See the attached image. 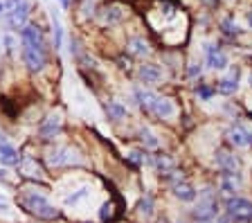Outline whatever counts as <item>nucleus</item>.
Masks as SVG:
<instances>
[{"instance_id": "1", "label": "nucleus", "mask_w": 252, "mask_h": 223, "mask_svg": "<svg viewBox=\"0 0 252 223\" xmlns=\"http://www.w3.org/2000/svg\"><path fill=\"white\" fill-rule=\"evenodd\" d=\"M18 205H21L25 212L34 214V217H38V219H45V221H52V219L59 217L57 207L47 201L43 194H38V191H23L21 196H18Z\"/></svg>"}, {"instance_id": "2", "label": "nucleus", "mask_w": 252, "mask_h": 223, "mask_svg": "<svg viewBox=\"0 0 252 223\" xmlns=\"http://www.w3.org/2000/svg\"><path fill=\"white\" fill-rule=\"evenodd\" d=\"M227 217L234 223H250L252 221V203L246 198H230L227 201Z\"/></svg>"}, {"instance_id": "3", "label": "nucleus", "mask_w": 252, "mask_h": 223, "mask_svg": "<svg viewBox=\"0 0 252 223\" xmlns=\"http://www.w3.org/2000/svg\"><path fill=\"white\" fill-rule=\"evenodd\" d=\"M219 212V205H216V198L212 194V190H203L198 198V205L194 207V219H214Z\"/></svg>"}, {"instance_id": "4", "label": "nucleus", "mask_w": 252, "mask_h": 223, "mask_svg": "<svg viewBox=\"0 0 252 223\" xmlns=\"http://www.w3.org/2000/svg\"><path fill=\"white\" fill-rule=\"evenodd\" d=\"M23 61H25L30 72H41L47 64V52L36 50V48H30V45H23Z\"/></svg>"}, {"instance_id": "5", "label": "nucleus", "mask_w": 252, "mask_h": 223, "mask_svg": "<svg viewBox=\"0 0 252 223\" xmlns=\"http://www.w3.org/2000/svg\"><path fill=\"white\" fill-rule=\"evenodd\" d=\"M50 165L52 167H63V165H72V162H79V154L72 151V147H54L47 156Z\"/></svg>"}, {"instance_id": "6", "label": "nucleus", "mask_w": 252, "mask_h": 223, "mask_svg": "<svg viewBox=\"0 0 252 223\" xmlns=\"http://www.w3.org/2000/svg\"><path fill=\"white\" fill-rule=\"evenodd\" d=\"M27 16H30V5H27V0H21V2L7 14L5 23L11 27V30L18 32V30H23V27L27 25Z\"/></svg>"}, {"instance_id": "7", "label": "nucleus", "mask_w": 252, "mask_h": 223, "mask_svg": "<svg viewBox=\"0 0 252 223\" xmlns=\"http://www.w3.org/2000/svg\"><path fill=\"white\" fill-rule=\"evenodd\" d=\"M21 41L23 45H30V48H36V50H43V52H47L45 50V38H43V32L38 25H25L21 30Z\"/></svg>"}, {"instance_id": "8", "label": "nucleus", "mask_w": 252, "mask_h": 223, "mask_svg": "<svg viewBox=\"0 0 252 223\" xmlns=\"http://www.w3.org/2000/svg\"><path fill=\"white\" fill-rule=\"evenodd\" d=\"M214 162L216 167H219L223 174H239V158H236L234 154H230L227 149H219L214 156Z\"/></svg>"}, {"instance_id": "9", "label": "nucleus", "mask_w": 252, "mask_h": 223, "mask_svg": "<svg viewBox=\"0 0 252 223\" xmlns=\"http://www.w3.org/2000/svg\"><path fill=\"white\" fill-rule=\"evenodd\" d=\"M0 165L5 167H18L21 165V154L16 151L14 144H9V140L0 133Z\"/></svg>"}, {"instance_id": "10", "label": "nucleus", "mask_w": 252, "mask_h": 223, "mask_svg": "<svg viewBox=\"0 0 252 223\" xmlns=\"http://www.w3.org/2000/svg\"><path fill=\"white\" fill-rule=\"evenodd\" d=\"M61 128H63L61 117H59V115H50V117H45V120L41 122L38 135H41V140H52V138H57L59 133H61Z\"/></svg>"}, {"instance_id": "11", "label": "nucleus", "mask_w": 252, "mask_h": 223, "mask_svg": "<svg viewBox=\"0 0 252 223\" xmlns=\"http://www.w3.org/2000/svg\"><path fill=\"white\" fill-rule=\"evenodd\" d=\"M205 54H207V68H212V70L227 68V57L220 48H216V45H207Z\"/></svg>"}, {"instance_id": "12", "label": "nucleus", "mask_w": 252, "mask_h": 223, "mask_svg": "<svg viewBox=\"0 0 252 223\" xmlns=\"http://www.w3.org/2000/svg\"><path fill=\"white\" fill-rule=\"evenodd\" d=\"M97 16H99V21L104 23V25H115V23H120L122 18H124V9H122L120 5H106Z\"/></svg>"}, {"instance_id": "13", "label": "nucleus", "mask_w": 252, "mask_h": 223, "mask_svg": "<svg viewBox=\"0 0 252 223\" xmlns=\"http://www.w3.org/2000/svg\"><path fill=\"white\" fill-rule=\"evenodd\" d=\"M149 113H153V115H158V117H162V120H167V117H171L173 113H176V108H173V104L167 99V97H158V95H156V99H153L151 111H149Z\"/></svg>"}, {"instance_id": "14", "label": "nucleus", "mask_w": 252, "mask_h": 223, "mask_svg": "<svg viewBox=\"0 0 252 223\" xmlns=\"http://www.w3.org/2000/svg\"><path fill=\"white\" fill-rule=\"evenodd\" d=\"M227 140H230L234 147H248V144H252V133H248L243 127H232L230 131H227Z\"/></svg>"}, {"instance_id": "15", "label": "nucleus", "mask_w": 252, "mask_h": 223, "mask_svg": "<svg viewBox=\"0 0 252 223\" xmlns=\"http://www.w3.org/2000/svg\"><path fill=\"white\" fill-rule=\"evenodd\" d=\"M173 194H176V198H180V201H185V203L196 201V196H198V191L194 190V185H189V183H185V181L173 183Z\"/></svg>"}, {"instance_id": "16", "label": "nucleus", "mask_w": 252, "mask_h": 223, "mask_svg": "<svg viewBox=\"0 0 252 223\" xmlns=\"http://www.w3.org/2000/svg\"><path fill=\"white\" fill-rule=\"evenodd\" d=\"M140 79L144 84H158V81L162 79V70L156 64H144V65H140Z\"/></svg>"}, {"instance_id": "17", "label": "nucleus", "mask_w": 252, "mask_h": 223, "mask_svg": "<svg viewBox=\"0 0 252 223\" xmlns=\"http://www.w3.org/2000/svg\"><path fill=\"white\" fill-rule=\"evenodd\" d=\"M236 88H239V68H232L230 74L219 81V91L223 95H232V93H236Z\"/></svg>"}, {"instance_id": "18", "label": "nucleus", "mask_w": 252, "mask_h": 223, "mask_svg": "<svg viewBox=\"0 0 252 223\" xmlns=\"http://www.w3.org/2000/svg\"><path fill=\"white\" fill-rule=\"evenodd\" d=\"M128 52L135 54V57H147V54L151 52V48H149V43L142 36H133L131 41H128Z\"/></svg>"}, {"instance_id": "19", "label": "nucleus", "mask_w": 252, "mask_h": 223, "mask_svg": "<svg viewBox=\"0 0 252 223\" xmlns=\"http://www.w3.org/2000/svg\"><path fill=\"white\" fill-rule=\"evenodd\" d=\"M239 185H241L239 174H223V178H220V190L225 191V194H234V191H239Z\"/></svg>"}, {"instance_id": "20", "label": "nucleus", "mask_w": 252, "mask_h": 223, "mask_svg": "<svg viewBox=\"0 0 252 223\" xmlns=\"http://www.w3.org/2000/svg\"><path fill=\"white\" fill-rule=\"evenodd\" d=\"M106 113H108L110 120H115V122H120V120H124L126 117V106L122 104V101H108L106 104Z\"/></svg>"}, {"instance_id": "21", "label": "nucleus", "mask_w": 252, "mask_h": 223, "mask_svg": "<svg viewBox=\"0 0 252 223\" xmlns=\"http://www.w3.org/2000/svg\"><path fill=\"white\" fill-rule=\"evenodd\" d=\"M153 165H156V169L160 171V174H167V171L176 169V160H173L171 156H156V158H153Z\"/></svg>"}, {"instance_id": "22", "label": "nucleus", "mask_w": 252, "mask_h": 223, "mask_svg": "<svg viewBox=\"0 0 252 223\" xmlns=\"http://www.w3.org/2000/svg\"><path fill=\"white\" fill-rule=\"evenodd\" d=\"M135 99H137V104H140V108L151 111V104H153V99H156V95H153L151 91H144V88H135Z\"/></svg>"}, {"instance_id": "23", "label": "nucleus", "mask_w": 252, "mask_h": 223, "mask_svg": "<svg viewBox=\"0 0 252 223\" xmlns=\"http://www.w3.org/2000/svg\"><path fill=\"white\" fill-rule=\"evenodd\" d=\"M140 140H142V144H144L147 149H158V147H160V140H158L156 135L149 131V128H142V131H140Z\"/></svg>"}, {"instance_id": "24", "label": "nucleus", "mask_w": 252, "mask_h": 223, "mask_svg": "<svg viewBox=\"0 0 252 223\" xmlns=\"http://www.w3.org/2000/svg\"><path fill=\"white\" fill-rule=\"evenodd\" d=\"M137 210H140V214L144 219H149L151 217V212H153V198H151V194H147V196L140 201V205H137Z\"/></svg>"}, {"instance_id": "25", "label": "nucleus", "mask_w": 252, "mask_h": 223, "mask_svg": "<svg viewBox=\"0 0 252 223\" xmlns=\"http://www.w3.org/2000/svg\"><path fill=\"white\" fill-rule=\"evenodd\" d=\"M52 23H54V50H61V43H63V27L59 23L57 14H52Z\"/></svg>"}, {"instance_id": "26", "label": "nucleus", "mask_w": 252, "mask_h": 223, "mask_svg": "<svg viewBox=\"0 0 252 223\" xmlns=\"http://www.w3.org/2000/svg\"><path fill=\"white\" fill-rule=\"evenodd\" d=\"M220 30H223L227 36H239V34H241L239 25H236V23H232V18H225V21L220 23Z\"/></svg>"}, {"instance_id": "27", "label": "nucleus", "mask_w": 252, "mask_h": 223, "mask_svg": "<svg viewBox=\"0 0 252 223\" xmlns=\"http://www.w3.org/2000/svg\"><path fill=\"white\" fill-rule=\"evenodd\" d=\"M18 2H21V0H0V18L5 21L7 14H9V11L14 9V7L18 5Z\"/></svg>"}, {"instance_id": "28", "label": "nucleus", "mask_w": 252, "mask_h": 223, "mask_svg": "<svg viewBox=\"0 0 252 223\" xmlns=\"http://www.w3.org/2000/svg\"><path fill=\"white\" fill-rule=\"evenodd\" d=\"M86 196H88V187H81L77 194H72V196L65 198V203H68V205H77V203L81 201V198H86Z\"/></svg>"}, {"instance_id": "29", "label": "nucleus", "mask_w": 252, "mask_h": 223, "mask_svg": "<svg viewBox=\"0 0 252 223\" xmlns=\"http://www.w3.org/2000/svg\"><path fill=\"white\" fill-rule=\"evenodd\" d=\"M128 160H131L133 165H144V162H147V154H142V151H131V154H128Z\"/></svg>"}, {"instance_id": "30", "label": "nucleus", "mask_w": 252, "mask_h": 223, "mask_svg": "<svg viewBox=\"0 0 252 223\" xmlns=\"http://www.w3.org/2000/svg\"><path fill=\"white\" fill-rule=\"evenodd\" d=\"M212 93H214V91H212L210 86H200V88H198V95L203 97V99H210V97H212Z\"/></svg>"}, {"instance_id": "31", "label": "nucleus", "mask_w": 252, "mask_h": 223, "mask_svg": "<svg viewBox=\"0 0 252 223\" xmlns=\"http://www.w3.org/2000/svg\"><path fill=\"white\" fill-rule=\"evenodd\" d=\"M189 77H200V65H191V68H189Z\"/></svg>"}, {"instance_id": "32", "label": "nucleus", "mask_w": 252, "mask_h": 223, "mask_svg": "<svg viewBox=\"0 0 252 223\" xmlns=\"http://www.w3.org/2000/svg\"><path fill=\"white\" fill-rule=\"evenodd\" d=\"M7 207H9V201L5 196H0V210H7Z\"/></svg>"}, {"instance_id": "33", "label": "nucleus", "mask_w": 252, "mask_h": 223, "mask_svg": "<svg viewBox=\"0 0 252 223\" xmlns=\"http://www.w3.org/2000/svg\"><path fill=\"white\" fill-rule=\"evenodd\" d=\"M59 2L63 5V9H68V7H70V0H59Z\"/></svg>"}, {"instance_id": "34", "label": "nucleus", "mask_w": 252, "mask_h": 223, "mask_svg": "<svg viewBox=\"0 0 252 223\" xmlns=\"http://www.w3.org/2000/svg\"><path fill=\"white\" fill-rule=\"evenodd\" d=\"M203 2H205V5H210V7H214L216 2H219V0H203Z\"/></svg>"}, {"instance_id": "35", "label": "nucleus", "mask_w": 252, "mask_h": 223, "mask_svg": "<svg viewBox=\"0 0 252 223\" xmlns=\"http://www.w3.org/2000/svg\"><path fill=\"white\" fill-rule=\"evenodd\" d=\"M196 223H214V219H198Z\"/></svg>"}, {"instance_id": "36", "label": "nucleus", "mask_w": 252, "mask_h": 223, "mask_svg": "<svg viewBox=\"0 0 252 223\" xmlns=\"http://www.w3.org/2000/svg\"><path fill=\"white\" fill-rule=\"evenodd\" d=\"M248 23H250V27H252V11H248Z\"/></svg>"}, {"instance_id": "37", "label": "nucleus", "mask_w": 252, "mask_h": 223, "mask_svg": "<svg viewBox=\"0 0 252 223\" xmlns=\"http://www.w3.org/2000/svg\"><path fill=\"white\" fill-rule=\"evenodd\" d=\"M250 86H252V74H250Z\"/></svg>"}, {"instance_id": "38", "label": "nucleus", "mask_w": 252, "mask_h": 223, "mask_svg": "<svg viewBox=\"0 0 252 223\" xmlns=\"http://www.w3.org/2000/svg\"><path fill=\"white\" fill-rule=\"evenodd\" d=\"M160 223H169V221H160Z\"/></svg>"}]
</instances>
